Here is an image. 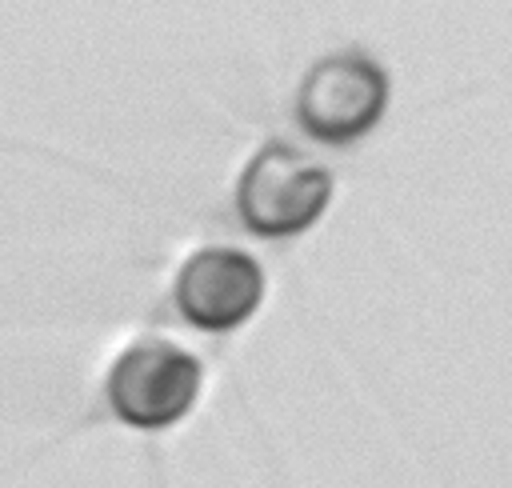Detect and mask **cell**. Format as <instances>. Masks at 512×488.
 I'll return each mask as SVG.
<instances>
[{"label":"cell","mask_w":512,"mask_h":488,"mask_svg":"<svg viewBox=\"0 0 512 488\" xmlns=\"http://www.w3.org/2000/svg\"><path fill=\"white\" fill-rule=\"evenodd\" d=\"M328 196L332 172L320 160L284 140H268L236 184V212L256 236H296L324 212Z\"/></svg>","instance_id":"1"},{"label":"cell","mask_w":512,"mask_h":488,"mask_svg":"<svg viewBox=\"0 0 512 488\" xmlns=\"http://www.w3.org/2000/svg\"><path fill=\"white\" fill-rule=\"evenodd\" d=\"M388 104V76L364 52L320 56L296 92V120L320 144H352L364 136Z\"/></svg>","instance_id":"2"},{"label":"cell","mask_w":512,"mask_h":488,"mask_svg":"<svg viewBox=\"0 0 512 488\" xmlns=\"http://www.w3.org/2000/svg\"><path fill=\"white\" fill-rule=\"evenodd\" d=\"M200 392V360L172 340H136L108 372V404L132 428L180 420Z\"/></svg>","instance_id":"3"},{"label":"cell","mask_w":512,"mask_h":488,"mask_svg":"<svg viewBox=\"0 0 512 488\" xmlns=\"http://www.w3.org/2000/svg\"><path fill=\"white\" fill-rule=\"evenodd\" d=\"M264 296L260 264L240 248H200L176 276V308L204 332L244 324Z\"/></svg>","instance_id":"4"}]
</instances>
